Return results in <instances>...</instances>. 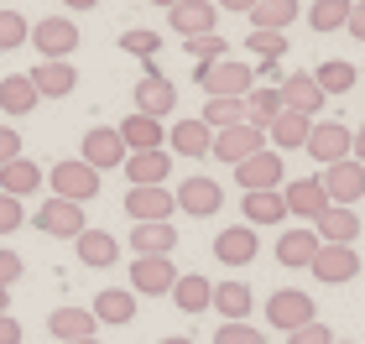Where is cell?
<instances>
[{
  "mask_svg": "<svg viewBox=\"0 0 365 344\" xmlns=\"http://www.w3.org/2000/svg\"><path fill=\"white\" fill-rule=\"evenodd\" d=\"M42 229V235H53V240H78L89 229V219H84V204H68V199H47L42 209H37V219H31Z\"/></svg>",
  "mask_w": 365,
  "mask_h": 344,
  "instance_id": "obj_9",
  "label": "cell"
},
{
  "mask_svg": "<svg viewBox=\"0 0 365 344\" xmlns=\"http://www.w3.org/2000/svg\"><path fill=\"white\" fill-rule=\"evenodd\" d=\"M319 183H324V193H329V204H334V209H355L360 193H365V162L344 157V162H334V167H324Z\"/></svg>",
  "mask_w": 365,
  "mask_h": 344,
  "instance_id": "obj_6",
  "label": "cell"
},
{
  "mask_svg": "<svg viewBox=\"0 0 365 344\" xmlns=\"http://www.w3.org/2000/svg\"><path fill=\"white\" fill-rule=\"evenodd\" d=\"M287 344H334V329H329V323H303V329H292L287 334Z\"/></svg>",
  "mask_w": 365,
  "mask_h": 344,
  "instance_id": "obj_46",
  "label": "cell"
},
{
  "mask_svg": "<svg viewBox=\"0 0 365 344\" xmlns=\"http://www.w3.org/2000/svg\"><path fill=\"white\" fill-rule=\"evenodd\" d=\"M115 130H120L125 152H162V146H168V130H162V120H152V115H136V110H130Z\"/></svg>",
  "mask_w": 365,
  "mask_h": 344,
  "instance_id": "obj_21",
  "label": "cell"
},
{
  "mask_svg": "<svg viewBox=\"0 0 365 344\" xmlns=\"http://www.w3.org/2000/svg\"><path fill=\"white\" fill-rule=\"evenodd\" d=\"M308 229L319 235V245H355V235H360V214H355V209H334V204H329Z\"/></svg>",
  "mask_w": 365,
  "mask_h": 344,
  "instance_id": "obj_23",
  "label": "cell"
},
{
  "mask_svg": "<svg viewBox=\"0 0 365 344\" xmlns=\"http://www.w3.org/2000/svg\"><path fill=\"white\" fill-rule=\"evenodd\" d=\"M214 157L225 162V167H240L245 157H256V152H267V130H256V125H230V130H214V146H209Z\"/></svg>",
  "mask_w": 365,
  "mask_h": 344,
  "instance_id": "obj_8",
  "label": "cell"
},
{
  "mask_svg": "<svg viewBox=\"0 0 365 344\" xmlns=\"http://www.w3.org/2000/svg\"><path fill=\"white\" fill-rule=\"evenodd\" d=\"M173 204H178L188 219H209V214H220L225 188L214 183V177H182V183H178V193H173Z\"/></svg>",
  "mask_w": 365,
  "mask_h": 344,
  "instance_id": "obj_12",
  "label": "cell"
},
{
  "mask_svg": "<svg viewBox=\"0 0 365 344\" xmlns=\"http://www.w3.org/2000/svg\"><path fill=\"white\" fill-rule=\"evenodd\" d=\"M130 100H136V115L162 120V115H173V105H178V84H173V78H162L157 63H146V73H141V84H136Z\"/></svg>",
  "mask_w": 365,
  "mask_h": 344,
  "instance_id": "obj_10",
  "label": "cell"
},
{
  "mask_svg": "<svg viewBox=\"0 0 365 344\" xmlns=\"http://www.w3.org/2000/svg\"><path fill=\"white\" fill-rule=\"evenodd\" d=\"M193 84L209 94V100H245L256 89V68L251 63H235V58H220V63H198L193 68Z\"/></svg>",
  "mask_w": 365,
  "mask_h": 344,
  "instance_id": "obj_1",
  "label": "cell"
},
{
  "mask_svg": "<svg viewBox=\"0 0 365 344\" xmlns=\"http://www.w3.org/2000/svg\"><path fill=\"white\" fill-rule=\"evenodd\" d=\"M282 94V110H292V115H303V120H313V115L324 110V89L313 84V73H287L277 84Z\"/></svg>",
  "mask_w": 365,
  "mask_h": 344,
  "instance_id": "obj_18",
  "label": "cell"
},
{
  "mask_svg": "<svg viewBox=\"0 0 365 344\" xmlns=\"http://www.w3.org/2000/svg\"><path fill=\"white\" fill-rule=\"evenodd\" d=\"M0 344H21V323L11 313H0Z\"/></svg>",
  "mask_w": 365,
  "mask_h": 344,
  "instance_id": "obj_51",
  "label": "cell"
},
{
  "mask_svg": "<svg viewBox=\"0 0 365 344\" xmlns=\"http://www.w3.org/2000/svg\"><path fill=\"white\" fill-rule=\"evenodd\" d=\"M240 110H245V125L272 130V120L282 115V94H277V84H256V89L240 100Z\"/></svg>",
  "mask_w": 365,
  "mask_h": 344,
  "instance_id": "obj_30",
  "label": "cell"
},
{
  "mask_svg": "<svg viewBox=\"0 0 365 344\" xmlns=\"http://www.w3.org/2000/svg\"><path fill=\"white\" fill-rule=\"evenodd\" d=\"M89 313H94V323H130L136 318V292L130 287H105Z\"/></svg>",
  "mask_w": 365,
  "mask_h": 344,
  "instance_id": "obj_31",
  "label": "cell"
},
{
  "mask_svg": "<svg viewBox=\"0 0 365 344\" xmlns=\"http://www.w3.org/2000/svg\"><path fill=\"white\" fill-rule=\"evenodd\" d=\"M42 100H37V89H31V78L26 73H6L0 78V110L6 115H31Z\"/></svg>",
  "mask_w": 365,
  "mask_h": 344,
  "instance_id": "obj_34",
  "label": "cell"
},
{
  "mask_svg": "<svg viewBox=\"0 0 365 344\" xmlns=\"http://www.w3.org/2000/svg\"><path fill=\"white\" fill-rule=\"evenodd\" d=\"M168 177H173L168 146H162V152H130V157H125V183H130V188H162Z\"/></svg>",
  "mask_w": 365,
  "mask_h": 344,
  "instance_id": "obj_19",
  "label": "cell"
},
{
  "mask_svg": "<svg viewBox=\"0 0 365 344\" xmlns=\"http://www.w3.org/2000/svg\"><path fill=\"white\" fill-rule=\"evenodd\" d=\"M157 344H193V339H182V334H168V339H157Z\"/></svg>",
  "mask_w": 365,
  "mask_h": 344,
  "instance_id": "obj_56",
  "label": "cell"
},
{
  "mask_svg": "<svg viewBox=\"0 0 365 344\" xmlns=\"http://www.w3.org/2000/svg\"><path fill=\"white\" fill-rule=\"evenodd\" d=\"M73 344H99V339H73Z\"/></svg>",
  "mask_w": 365,
  "mask_h": 344,
  "instance_id": "obj_58",
  "label": "cell"
},
{
  "mask_svg": "<svg viewBox=\"0 0 365 344\" xmlns=\"http://www.w3.org/2000/svg\"><path fill=\"white\" fill-rule=\"evenodd\" d=\"M21 224H26L21 199H6V193H0V235H11V229H21Z\"/></svg>",
  "mask_w": 365,
  "mask_h": 344,
  "instance_id": "obj_47",
  "label": "cell"
},
{
  "mask_svg": "<svg viewBox=\"0 0 365 344\" xmlns=\"http://www.w3.org/2000/svg\"><path fill=\"white\" fill-rule=\"evenodd\" d=\"M297 21V0H261L251 11V31H287Z\"/></svg>",
  "mask_w": 365,
  "mask_h": 344,
  "instance_id": "obj_37",
  "label": "cell"
},
{
  "mask_svg": "<svg viewBox=\"0 0 365 344\" xmlns=\"http://www.w3.org/2000/svg\"><path fill=\"white\" fill-rule=\"evenodd\" d=\"M16 157H21V130L0 125V167H6V162H16Z\"/></svg>",
  "mask_w": 365,
  "mask_h": 344,
  "instance_id": "obj_49",
  "label": "cell"
},
{
  "mask_svg": "<svg viewBox=\"0 0 365 344\" xmlns=\"http://www.w3.org/2000/svg\"><path fill=\"white\" fill-rule=\"evenodd\" d=\"M313 84L324 89V100H329V94H350L355 89V63H339V58L319 63V68H313Z\"/></svg>",
  "mask_w": 365,
  "mask_h": 344,
  "instance_id": "obj_38",
  "label": "cell"
},
{
  "mask_svg": "<svg viewBox=\"0 0 365 344\" xmlns=\"http://www.w3.org/2000/svg\"><path fill=\"white\" fill-rule=\"evenodd\" d=\"M21 271H26V266H21V256H16V251H6V245H0V287L11 292L16 282H21Z\"/></svg>",
  "mask_w": 365,
  "mask_h": 344,
  "instance_id": "obj_48",
  "label": "cell"
},
{
  "mask_svg": "<svg viewBox=\"0 0 365 344\" xmlns=\"http://www.w3.org/2000/svg\"><path fill=\"white\" fill-rule=\"evenodd\" d=\"M73 251L89 271H110L115 261H120V240H115L110 229H84V235L73 240Z\"/></svg>",
  "mask_w": 365,
  "mask_h": 344,
  "instance_id": "obj_25",
  "label": "cell"
},
{
  "mask_svg": "<svg viewBox=\"0 0 365 344\" xmlns=\"http://www.w3.org/2000/svg\"><path fill=\"white\" fill-rule=\"evenodd\" d=\"M282 177H287V167H282V152H256V157H245L240 167H235V183L245 193H261V188H282Z\"/></svg>",
  "mask_w": 365,
  "mask_h": 344,
  "instance_id": "obj_14",
  "label": "cell"
},
{
  "mask_svg": "<svg viewBox=\"0 0 365 344\" xmlns=\"http://www.w3.org/2000/svg\"><path fill=\"white\" fill-rule=\"evenodd\" d=\"M214 313H225V323H245V313H251V287L245 282H220L209 298Z\"/></svg>",
  "mask_w": 365,
  "mask_h": 344,
  "instance_id": "obj_33",
  "label": "cell"
},
{
  "mask_svg": "<svg viewBox=\"0 0 365 344\" xmlns=\"http://www.w3.org/2000/svg\"><path fill=\"white\" fill-rule=\"evenodd\" d=\"M26 42L42 53V63H68L78 53V21H68V16H47V21L31 26Z\"/></svg>",
  "mask_w": 365,
  "mask_h": 344,
  "instance_id": "obj_2",
  "label": "cell"
},
{
  "mask_svg": "<svg viewBox=\"0 0 365 344\" xmlns=\"http://www.w3.org/2000/svg\"><path fill=\"white\" fill-rule=\"evenodd\" d=\"M313 313H319L313 298H308V292H297V287H282V292H272V298H267V318H272V329H282V334L313 323Z\"/></svg>",
  "mask_w": 365,
  "mask_h": 344,
  "instance_id": "obj_11",
  "label": "cell"
},
{
  "mask_svg": "<svg viewBox=\"0 0 365 344\" xmlns=\"http://www.w3.org/2000/svg\"><path fill=\"white\" fill-rule=\"evenodd\" d=\"M308 271L319 276V282L339 287V282H350V276H360V256H355V245H319V256H313Z\"/></svg>",
  "mask_w": 365,
  "mask_h": 344,
  "instance_id": "obj_16",
  "label": "cell"
},
{
  "mask_svg": "<svg viewBox=\"0 0 365 344\" xmlns=\"http://www.w3.org/2000/svg\"><path fill=\"white\" fill-rule=\"evenodd\" d=\"M47 188H53V199H68V204H89L99 193V172L84 167V162H58L53 172H47Z\"/></svg>",
  "mask_w": 365,
  "mask_h": 344,
  "instance_id": "obj_4",
  "label": "cell"
},
{
  "mask_svg": "<svg viewBox=\"0 0 365 344\" xmlns=\"http://www.w3.org/2000/svg\"><path fill=\"white\" fill-rule=\"evenodd\" d=\"M173 282H178L173 256H136L130 261V292L136 298H168Z\"/></svg>",
  "mask_w": 365,
  "mask_h": 344,
  "instance_id": "obj_5",
  "label": "cell"
},
{
  "mask_svg": "<svg viewBox=\"0 0 365 344\" xmlns=\"http://www.w3.org/2000/svg\"><path fill=\"white\" fill-rule=\"evenodd\" d=\"M245 47H251L256 63H282V58H287V31H251Z\"/></svg>",
  "mask_w": 365,
  "mask_h": 344,
  "instance_id": "obj_41",
  "label": "cell"
},
{
  "mask_svg": "<svg viewBox=\"0 0 365 344\" xmlns=\"http://www.w3.org/2000/svg\"><path fill=\"white\" fill-rule=\"evenodd\" d=\"M0 313H11V292L6 287H0Z\"/></svg>",
  "mask_w": 365,
  "mask_h": 344,
  "instance_id": "obj_55",
  "label": "cell"
},
{
  "mask_svg": "<svg viewBox=\"0 0 365 344\" xmlns=\"http://www.w3.org/2000/svg\"><path fill=\"white\" fill-rule=\"evenodd\" d=\"M26 37H31L26 16H21V11H0V53H16Z\"/></svg>",
  "mask_w": 365,
  "mask_h": 344,
  "instance_id": "obj_43",
  "label": "cell"
},
{
  "mask_svg": "<svg viewBox=\"0 0 365 344\" xmlns=\"http://www.w3.org/2000/svg\"><path fill=\"white\" fill-rule=\"evenodd\" d=\"M168 298L178 303V313H209V298H214V282L198 271H178V282Z\"/></svg>",
  "mask_w": 365,
  "mask_h": 344,
  "instance_id": "obj_27",
  "label": "cell"
},
{
  "mask_svg": "<svg viewBox=\"0 0 365 344\" xmlns=\"http://www.w3.org/2000/svg\"><path fill=\"white\" fill-rule=\"evenodd\" d=\"M313 256H319V235L313 229H282L277 235V261L287 271H308Z\"/></svg>",
  "mask_w": 365,
  "mask_h": 344,
  "instance_id": "obj_26",
  "label": "cell"
},
{
  "mask_svg": "<svg viewBox=\"0 0 365 344\" xmlns=\"http://www.w3.org/2000/svg\"><path fill=\"white\" fill-rule=\"evenodd\" d=\"M37 188H42V167L31 157H16V162L0 167V193H6V199H26V193H37Z\"/></svg>",
  "mask_w": 365,
  "mask_h": 344,
  "instance_id": "obj_29",
  "label": "cell"
},
{
  "mask_svg": "<svg viewBox=\"0 0 365 344\" xmlns=\"http://www.w3.org/2000/svg\"><path fill=\"white\" fill-rule=\"evenodd\" d=\"M94 313L89 308H58V313H47V334L58 344H73V339H94Z\"/></svg>",
  "mask_w": 365,
  "mask_h": 344,
  "instance_id": "obj_28",
  "label": "cell"
},
{
  "mask_svg": "<svg viewBox=\"0 0 365 344\" xmlns=\"http://www.w3.org/2000/svg\"><path fill=\"white\" fill-rule=\"evenodd\" d=\"M350 141H355V130H350V125H339V120H313L308 141H303V152H308L313 162H324V167H334V162L350 157Z\"/></svg>",
  "mask_w": 365,
  "mask_h": 344,
  "instance_id": "obj_7",
  "label": "cell"
},
{
  "mask_svg": "<svg viewBox=\"0 0 365 344\" xmlns=\"http://www.w3.org/2000/svg\"><path fill=\"white\" fill-rule=\"evenodd\" d=\"M261 6V0H214V11H245V16H251Z\"/></svg>",
  "mask_w": 365,
  "mask_h": 344,
  "instance_id": "obj_52",
  "label": "cell"
},
{
  "mask_svg": "<svg viewBox=\"0 0 365 344\" xmlns=\"http://www.w3.org/2000/svg\"><path fill=\"white\" fill-rule=\"evenodd\" d=\"M282 204H287V214H292V219L313 224V219H319L324 209H329V193H324L319 177H297V183L282 188Z\"/></svg>",
  "mask_w": 365,
  "mask_h": 344,
  "instance_id": "obj_17",
  "label": "cell"
},
{
  "mask_svg": "<svg viewBox=\"0 0 365 344\" xmlns=\"http://www.w3.org/2000/svg\"><path fill=\"white\" fill-rule=\"evenodd\" d=\"M334 344H355V339H334Z\"/></svg>",
  "mask_w": 365,
  "mask_h": 344,
  "instance_id": "obj_59",
  "label": "cell"
},
{
  "mask_svg": "<svg viewBox=\"0 0 365 344\" xmlns=\"http://www.w3.org/2000/svg\"><path fill=\"white\" fill-rule=\"evenodd\" d=\"M350 157H355V162H365V125L355 130V141H350Z\"/></svg>",
  "mask_w": 365,
  "mask_h": 344,
  "instance_id": "obj_53",
  "label": "cell"
},
{
  "mask_svg": "<svg viewBox=\"0 0 365 344\" xmlns=\"http://www.w3.org/2000/svg\"><path fill=\"white\" fill-rule=\"evenodd\" d=\"M214 344H267V334L256 323H220L214 329Z\"/></svg>",
  "mask_w": 365,
  "mask_h": 344,
  "instance_id": "obj_45",
  "label": "cell"
},
{
  "mask_svg": "<svg viewBox=\"0 0 365 344\" xmlns=\"http://www.w3.org/2000/svg\"><path fill=\"white\" fill-rule=\"evenodd\" d=\"M26 78H31V89H37V100H63V94L78 89V68L73 63H37Z\"/></svg>",
  "mask_w": 365,
  "mask_h": 344,
  "instance_id": "obj_24",
  "label": "cell"
},
{
  "mask_svg": "<svg viewBox=\"0 0 365 344\" xmlns=\"http://www.w3.org/2000/svg\"><path fill=\"white\" fill-rule=\"evenodd\" d=\"M240 214L251 229H277L287 219V204H282V188H261V193H245L240 199Z\"/></svg>",
  "mask_w": 365,
  "mask_h": 344,
  "instance_id": "obj_22",
  "label": "cell"
},
{
  "mask_svg": "<svg viewBox=\"0 0 365 344\" xmlns=\"http://www.w3.org/2000/svg\"><path fill=\"white\" fill-rule=\"evenodd\" d=\"M125 141H120V130L115 125H89L84 130V146H78V162L94 172H110V167H125Z\"/></svg>",
  "mask_w": 365,
  "mask_h": 344,
  "instance_id": "obj_3",
  "label": "cell"
},
{
  "mask_svg": "<svg viewBox=\"0 0 365 344\" xmlns=\"http://www.w3.org/2000/svg\"><path fill=\"white\" fill-rule=\"evenodd\" d=\"M214 16H220V11H214V0H178V6L168 11V21H173L178 37L188 42V37H209Z\"/></svg>",
  "mask_w": 365,
  "mask_h": 344,
  "instance_id": "obj_20",
  "label": "cell"
},
{
  "mask_svg": "<svg viewBox=\"0 0 365 344\" xmlns=\"http://www.w3.org/2000/svg\"><path fill=\"white\" fill-rule=\"evenodd\" d=\"M308 130H313V120H303V115H292V110H282L277 120H272V146H282V152H303V141H308Z\"/></svg>",
  "mask_w": 365,
  "mask_h": 344,
  "instance_id": "obj_36",
  "label": "cell"
},
{
  "mask_svg": "<svg viewBox=\"0 0 365 344\" xmlns=\"http://www.w3.org/2000/svg\"><path fill=\"white\" fill-rule=\"evenodd\" d=\"M152 6H162V11H173V6H178V0H152Z\"/></svg>",
  "mask_w": 365,
  "mask_h": 344,
  "instance_id": "obj_57",
  "label": "cell"
},
{
  "mask_svg": "<svg viewBox=\"0 0 365 344\" xmlns=\"http://www.w3.org/2000/svg\"><path fill=\"white\" fill-rule=\"evenodd\" d=\"M344 31H355V42H365V0H355V6H350V21H344Z\"/></svg>",
  "mask_w": 365,
  "mask_h": 344,
  "instance_id": "obj_50",
  "label": "cell"
},
{
  "mask_svg": "<svg viewBox=\"0 0 365 344\" xmlns=\"http://www.w3.org/2000/svg\"><path fill=\"white\" fill-rule=\"evenodd\" d=\"M120 53L141 58V63H152V58L162 53V31H146V26H130V31H120Z\"/></svg>",
  "mask_w": 365,
  "mask_h": 344,
  "instance_id": "obj_40",
  "label": "cell"
},
{
  "mask_svg": "<svg viewBox=\"0 0 365 344\" xmlns=\"http://www.w3.org/2000/svg\"><path fill=\"white\" fill-rule=\"evenodd\" d=\"M256 251H261V240H256L251 224H230V229L214 235V261H220V266H251Z\"/></svg>",
  "mask_w": 365,
  "mask_h": 344,
  "instance_id": "obj_15",
  "label": "cell"
},
{
  "mask_svg": "<svg viewBox=\"0 0 365 344\" xmlns=\"http://www.w3.org/2000/svg\"><path fill=\"white\" fill-rule=\"evenodd\" d=\"M350 6H355V0H313V6H308V26L313 31H344Z\"/></svg>",
  "mask_w": 365,
  "mask_h": 344,
  "instance_id": "obj_39",
  "label": "cell"
},
{
  "mask_svg": "<svg viewBox=\"0 0 365 344\" xmlns=\"http://www.w3.org/2000/svg\"><path fill=\"white\" fill-rule=\"evenodd\" d=\"M168 146H173L178 157H209L214 130H209L204 120H178V125H173V136H168Z\"/></svg>",
  "mask_w": 365,
  "mask_h": 344,
  "instance_id": "obj_32",
  "label": "cell"
},
{
  "mask_svg": "<svg viewBox=\"0 0 365 344\" xmlns=\"http://www.w3.org/2000/svg\"><path fill=\"white\" fill-rule=\"evenodd\" d=\"M173 245H178L173 224H136L130 229V251L136 256H173Z\"/></svg>",
  "mask_w": 365,
  "mask_h": 344,
  "instance_id": "obj_35",
  "label": "cell"
},
{
  "mask_svg": "<svg viewBox=\"0 0 365 344\" xmlns=\"http://www.w3.org/2000/svg\"><path fill=\"white\" fill-rule=\"evenodd\" d=\"M63 6H68V11H94L99 0H63Z\"/></svg>",
  "mask_w": 365,
  "mask_h": 344,
  "instance_id": "obj_54",
  "label": "cell"
},
{
  "mask_svg": "<svg viewBox=\"0 0 365 344\" xmlns=\"http://www.w3.org/2000/svg\"><path fill=\"white\" fill-rule=\"evenodd\" d=\"M198 120H204L209 130H230V125H240V120H245V110H240V100H209Z\"/></svg>",
  "mask_w": 365,
  "mask_h": 344,
  "instance_id": "obj_42",
  "label": "cell"
},
{
  "mask_svg": "<svg viewBox=\"0 0 365 344\" xmlns=\"http://www.w3.org/2000/svg\"><path fill=\"white\" fill-rule=\"evenodd\" d=\"M173 188H125V214L136 224H173Z\"/></svg>",
  "mask_w": 365,
  "mask_h": 344,
  "instance_id": "obj_13",
  "label": "cell"
},
{
  "mask_svg": "<svg viewBox=\"0 0 365 344\" xmlns=\"http://www.w3.org/2000/svg\"><path fill=\"white\" fill-rule=\"evenodd\" d=\"M182 47H188L193 63H220V58H230V42L220 37V31H209V37H188Z\"/></svg>",
  "mask_w": 365,
  "mask_h": 344,
  "instance_id": "obj_44",
  "label": "cell"
}]
</instances>
